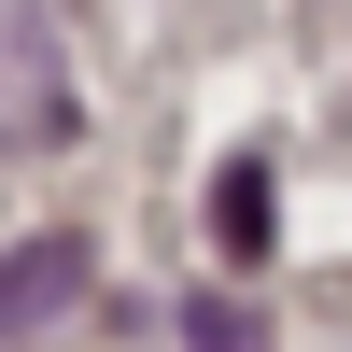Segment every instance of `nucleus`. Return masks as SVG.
<instances>
[{
  "label": "nucleus",
  "instance_id": "nucleus-4",
  "mask_svg": "<svg viewBox=\"0 0 352 352\" xmlns=\"http://www.w3.org/2000/svg\"><path fill=\"white\" fill-rule=\"evenodd\" d=\"M184 338H197V352H268V338H254V310H240V296H184Z\"/></svg>",
  "mask_w": 352,
  "mask_h": 352
},
{
  "label": "nucleus",
  "instance_id": "nucleus-2",
  "mask_svg": "<svg viewBox=\"0 0 352 352\" xmlns=\"http://www.w3.org/2000/svg\"><path fill=\"white\" fill-rule=\"evenodd\" d=\"M99 282V254L71 240V226H43V240H14L0 254V338H28V324H56V310Z\"/></svg>",
  "mask_w": 352,
  "mask_h": 352
},
{
  "label": "nucleus",
  "instance_id": "nucleus-1",
  "mask_svg": "<svg viewBox=\"0 0 352 352\" xmlns=\"http://www.w3.org/2000/svg\"><path fill=\"white\" fill-rule=\"evenodd\" d=\"M71 127H85V99H71V56H56V14L0 0V155H56Z\"/></svg>",
  "mask_w": 352,
  "mask_h": 352
},
{
  "label": "nucleus",
  "instance_id": "nucleus-3",
  "mask_svg": "<svg viewBox=\"0 0 352 352\" xmlns=\"http://www.w3.org/2000/svg\"><path fill=\"white\" fill-rule=\"evenodd\" d=\"M212 240L240 254V268L268 254V155H226V169H212Z\"/></svg>",
  "mask_w": 352,
  "mask_h": 352
}]
</instances>
